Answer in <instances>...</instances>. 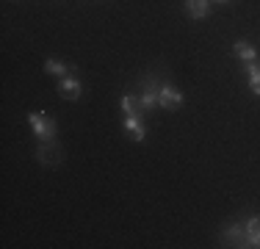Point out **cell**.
I'll list each match as a JSON object with an SVG mask.
<instances>
[{
	"mask_svg": "<svg viewBox=\"0 0 260 249\" xmlns=\"http://www.w3.org/2000/svg\"><path fill=\"white\" fill-rule=\"evenodd\" d=\"M221 241H224V246H246V233L241 224H227L224 230H221Z\"/></svg>",
	"mask_w": 260,
	"mask_h": 249,
	"instance_id": "cell-7",
	"label": "cell"
},
{
	"mask_svg": "<svg viewBox=\"0 0 260 249\" xmlns=\"http://www.w3.org/2000/svg\"><path fill=\"white\" fill-rule=\"evenodd\" d=\"M119 105H122V114H125V116H136V114L147 116L144 111H141V105H139V95H136V91H127V95H122Z\"/></svg>",
	"mask_w": 260,
	"mask_h": 249,
	"instance_id": "cell-9",
	"label": "cell"
},
{
	"mask_svg": "<svg viewBox=\"0 0 260 249\" xmlns=\"http://www.w3.org/2000/svg\"><path fill=\"white\" fill-rule=\"evenodd\" d=\"M122 128H125V133L133 141H144L147 139V124H144V116H141V114L125 116V119H122Z\"/></svg>",
	"mask_w": 260,
	"mask_h": 249,
	"instance_id": "cell-5",
	"label": "cell"
},
{
	"mask_svg": "<svg viewBox=\"0 0 260 249\" xmlns=\"http://www.w3.org/2000/svg\"><path fill=\"white\" fill-rule=\"evenodd\" d=\"M216 3H230V0H216Z\"/></svg>",
	"mask_w": 260,
	"mask_h": 249,
	"instance_id": "cell-15",
	"label": "cell"
},
{
	"mask_svg": "<svg viewBox=\"0 0 260 249\" xmlns=\"http://www.w3.org/2000/svg\"><path fill=\"white\" fill-rule=\"evenodd\" d=\"M139 105H141V111H144V114H150V111L158 105V89L141 86V91H139Z\"/></svg>",
	"mask_w": 260,
	"mask_h": 249,
	"instance_id": "cell-11",
	"label": "cell"
},
{
	"mask_svg": "<svg viewBox=\"0 0 260 249\" xmlns=\"http://www.w3.org/2000/svg\"><path fill=\"white\" fill-rule=\"evenodd\" d=\"M28 124L34 128L36 141L58 139V122H55L53 116H47L45 111H39V114H28Z\"/></svg>",
	"mask_w": 260,
	"mask_h": 249,
	"instance_id": "cell-2",
	"label": "cell"
},
{
	"mask_svg": "<svg viewBox=\"0 0 260 249\" xmlns=\"http://www.w3.org/2000/svg\"><path fill=\"white\" fill-rule=\"evenodd\" d=\"M58 97L61 100H70V103H75V100H80V95H83V80H80V75L72 70L67 78H58Z\"/></svg>",
	"mask_w": 260,
	"mask_h": 249,
	"instance_id": "cell-3",
	"label": "cell"
},
{
	"mask_svg": "<svg viewBox=\"0 0 260 249\" xmlns=\"http://www.w3.org/2000/svg\"><path fill=\"white\" fill-rule=\"evenodd\" d=\"M216 0H185V14L191 17V20H205V17L210 14V6H213Z\"/></svg>",
	"mask_w": 260,
	"mask_h": 249,
	"instance_id": "cell-6",
	"label": "cell"
},
{
	"mask_svg": "<svg viewBox=\"0 0 260 249\" xmlns=\"http://www.w3.org/2000/svg\"><path fill=\"white\" fill-rule=\"evenodd\" d=\"M249 91H252L255 97H260V83H249Z\"/></svg>",
	"mask_w": 260,
	"mask_h": 249,
	"instance_id": "cell-14",
	"label": "cell"
},
{
	"mask_svg": "<svg viewBox=\"0 0 260 249\" xmlns=\"http://www.w3.org/2000/svg\"><path fill=\"white\" fill-rule=\"evenodd\" d=\"M36 161L47 169L64 164V147L58 139H47V141H36Z\"/></svg>",
	"mask_w": 260,
	"mask_h": 249,
	"instance_id": "cell-1",
	"label": "cell"
},
{
	"mask_svg": "<svg viewBox=\"0 0 260 249\" xmlns=\"http://www.w3.org/2000/svg\"><path fill=\"white\" fill-rule=\"evenodd\" d=\"M183 103H185L183 91L177 89V86H172L169 80H164L160 89H158V105H160V108H164V111H177Z\"/></svg>",
	"mask_w": 260,
	"mask_h": 249,
	"instance_id": "cell-4",
	"label": "cell"
},
{
	"mask_svg": "<svg viewBox=\"0 0 260 249\" xmlns=\"http://www.w3.org/2000/svg\"><path fill=\"white\" fill-rule=\"evenodd\" d=\"M246 246H260V230L255 235H249V238H246Z\"/></svg>",
	"mask_w": 260,
	"mask_h": 249,
	"instance_id": "cell-13",
	"label": "cell"
},
{
	"mask_svg": "<svg viewBox=\"0 0 260 249\" xmlns=\"http://www.w3.org/2000/svg\"><path fill=\"white\" fill-rule=\"evenodd\" d=\"M246 78H249V83H260V64L257 61H249V64L244 67Z\"/></svg>",
	"mask_w": 260,
	"mask_h": 249,
	"instance_id": "cell-12",
	"label": "cell"
},
{
	"mask_svg": "<svg viewBox=\"0 0 260 249\" xmlns=\"http://www.w3.org/2000/svg\"><path fill=\"white\" fill-rule=\"evenodd\" d=\"M233 53H235V58H241L244 64H249V61H257V50L252 47L246 39H235V42H233Z\"/></svg>",
	"mask_w": 260,
	"mask_h": 249,
	"instance_id": "cell-8",
	"label": "cell"
},
{
	"mask_svg": "<svg viewBox=\"0 0 260 249\" xmlns=\"http://www.w3.org/2000/svg\"><path fill=\"white\" fill-rule=\"evenodd\" d=\"M42 70H45L47 75H55V78H67V75L75 70V67H70L67 61H61V58H47Z\"/></svg>",
	"mask_w": 260,
	"mask_h": 249,
	"instance_id": "cell-10",
	"label": "cell"
}]
</instances>
